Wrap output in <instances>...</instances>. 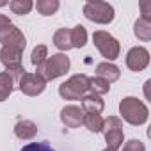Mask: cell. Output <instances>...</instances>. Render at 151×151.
I'll return each mask as SVG.
<instances>
[{
    "label": "cell",
    "instance_id": "11",
    "mask_svg": "<svg viewBox=\"0 0 151 151\" xmlns=\"http://www.w3.org/2000/svg\"><path fill=\"white\" fill-rule=\"evenodd\" d=\"M96 77H100V78L107 80L109 84H112V82H116L121 77V71L112 62H100L96 66Z\"/></svg>",
    "mask_w": 151,
    "mask_h": 151
},
{
    "label": "cell",
    "instance_id": "17",
    "mask_svg": "<svg viewBox=\"0 0 151 151\" xmlns=\"http://www.w3.org/2000/svg\"><path fill=\"white\" fill-rule=\"evenodd\" d=\"M53 45L59 50H62V52L69 50L71 48V34H69V29H59L53 34Z\"/></svg>",
    "mask_w": 151,
    "mask_h": 151
},
{
    "label": "cell",
    "instance_id": "24",
    "mask_svg": "<svg viewBox=\"0 0 151 151\" xmlns=\"http://www.w3.org/2000/svg\"><path fill=\"white\" fill-rule=\"evenodd\" d=\"M22 151H55V149L46 142H30V144L23 146Z\"/></svg>",
    "mask_w": 151,
    "mask_h": 151
},
{
    "label": "cell",
    "instance_id": "7",
    "mask_svg": "<svg viewBox=\"0 0 151 151\" xmlns=\"http://www.w3.org/2000/svg\"><path fill=\"white\" fill-rule=\"evenodd\" d=\"M46 82L39 77L37 73H23L20 80H18V87L23 94L27 96H37L45 91Z\"/></svg>",
    "mask_w": 151,
    "mask_h": 151
},
{
    "label": "cell",
    "instance_id": "16",
    "mask_svg": "<svg viewBox=\"0 0 151 151\" xmlns=\"http://www.w3.org/2000/svg\"><path fill=\"white\" fill-rule=\"evenodd\" d=\"M13 89H14V80H13V77H11L7 71L0 73V101L7 100L9 94L13 93Z\"/></svg>",
    "mask_w": 151,
    "mask_h": 151
},
{
    "label": "cell",
    "instance_id": "5",
    "mask_svg": "<svg viewBox=\"0 0 151 151\" xmlns=\"http://www.w3.org/2000/svg\"><path fill=\"white\" fill-rule=\"evenodd\" d=\"M93 41H94V45H96V48L100 50V53L105 57V59H109V60H114V59H117L119 57V41L114 37V36H110L109 32H103V30H98V32H94L93 34ZM107 60V62H109Z\"/></svg>",
    "mask_w": 151,
    "mask_h": 151
},
{
    "label": "cell",
    "instance_id": "1",
    "mask_svg": "<svg viewBox=\"0 0 151 151\" xmlns=\"http://www.w3.org/2000/svg\"><path fill=\"white\" fill-rule=\"evenodd\" d=\"M119 112L124 121H128L130 124H135V126L144 124L147 121V114H149L147 107L140 100L132 98V96L123 98V101L119 103Z\"/></svg>",
    "mask_w": 151,
    "mask_h": 151
},
{
    "label": "cell",
    "instance_id": "9",
    "mask_svg": "<svg viewBox=\"0 0 151 151\" xmlns=\"http://www.w3.org/2000/svg\"><path fill=\"white\" fill-rule=\"evenodd\" d=\"M149 64V52L142 46H135L126 55V66L132 71H142Z\"/></svg>",
    "mask_w": 151,
    "mask_h": 151
},
{
    "label": "cell",
    "instance_id": "14",
    "mask_svg": "<svg viewBox=\"0 0 151 151\" xmlns=\"http://www.w3.org/2000/svg\"><path fill=\"white\" fill-rule=\"evenodd\" d=\"M105 109V103L100 96L96 94H86L82 98V110L87 114H101V110Z\"/></svg>",
    "mask_w": 151,
    "mask_h": 151
},
{
    "label": "cell",
    "instance_id": "4",
    "mask_svg": "<svg viewBox=\"0 0 151 151\" xmlns=\"http://www.w3.org/2000/svg\"><path fill=\"white\" fill-rule=\"evenodd\" d=\"M84 14H86L87 20L105 25V23H110L114 20V7L109 2L94 0V2H87L84 6Z\"/></svg>",
    "mask_w": 151,
    "mask_h": 151
},
{
    "label": "cell",
    "instance_id": "12",
    "mask_svg": "<svg viewBox=\"0 0 151 151\" xmlns=\"http://www.w3.org/2000/svg\"><path fill=\"white\" fill-rule=\"evenodd\" d=\"M14 133H16V137L22 139V140H30V139L36 137V133H37V126H36L32 121L23 119V121H18V123H16V126H14Z\"/></svg>",
    "mask_w": 151,
    "mask_h": 151
},
{
    "label": "cell",
    "instance_id": "26",
    "mask_svg": "<svg viewBox=\"0 0 151 151\" xmlns=\"http://www.w3.org/2000/svg\"><path fill=\"white\" fill-rule=\"evenodd\" d=\"M140 11H142L140 18L151 22V2H149V0H142V2H140Z\"/></svg>",
    "mask_w": 151,
    "mask_h": 151
},
{
    "label": "cell",
    "instance_id": "20",
    "mask_svg": "<svg viewBox=\"0 0 151 151\" xmlns=\"http://www.w3.org/2000/svg\"><path fill=\"white\" fill-rule=\"evenodd\" d=\"M109 89H110V84H109L107 80H103V78H100V77L89 78V91H91V94L100 96V94L109 93Z\"/></svg>",
    "mask_w": 151,
    "mask_h": 151
},
{
    "label": "cell",
    "instance_id": "22",
    "mask_svg": "<svg viewBox=\"0 0 151 151\" xmlns=\"http://www.w3.org/2000/svg\"><path fill=\"white\" fill-rule=\"evenodd\" d=\"M46 59H48V48H46L45 45H37V46L32 50V55H30L32 64H34L36 68H39V66L45 64Z\"/></svg>",
    "mask_w": 151,
    "mask_h": 151
},
{
    "label": "cell",
    "instance_id": "13",
    "mask_svg": "<svg viewBox=\"0 0 151 151\" xmlns=\"http://www.w3.org/2000/svg\"><path fill=\"white\" fill-rule=\"evenodd\" d=\"M0 60H2V64H4L7 69L18 68V66H22V52L4 46L2 50H0Z\"/></svg>",
    "mask_w": 151,
    "mask_h": 151
},
{
    "label": "cell",
    "instance_id": "23",
    "mask_svg": "<svg viewBox=\"0 0 151 151\" xmlns=\"http://www.w3.org/2000/svg\"><path fill=\"white\" fill-rule=\"evenodd\" d=\"M9 7L14 14H29L34 4L30 0H13V2H9Z\"/></svg>",
    "mask_w": 151,
    "mask_h": 151
},
{
    "label": "cell",
    "instance_id": "21",
    "mask_svg": "<svg viewBox=\"0 0 151 151\" xmlns=\"http://www.w3.org/2000/svg\"><path fill=\"white\" fill-rule=\"evenodd\" d=\"M36 9H37L39 14L50 16V14H53L59 9V2L57 0H39V2L36 4Z\"/></svg>",
    "mask_w": 151,
    "mask_h": 151
},
{
    "label": "cell",
    "instance_id": "6",
    "mask_svg": "<svg viewBox=\"0 0 151 151\" xmlns=\"http://www.w3.org/2000/svg\"><path fill=\"white\" fill-rule=\"evenodd\" d=\"M103 133H105V140L109 144V147L112 149H119L123 146L124 140V133H123V121L116 116H110L109 119L103 121Z\"/></svg>",
    "mask_w": 151,
    "mask_h": 151
},
{
    "label": "cell",
    "instance_id": "3",
    "mask_svg": "<svg viewBox=\"0 0 151 151\" xmlns=\"http://www.w3.org/2000/svg\"><path fill=\"white\" fill-rule=\"evenodd\" d=\"M87 91H89L87 75H73L69 80H66L59 87V94L64 100H82Z\"/></svg>",
    "mask_w": 151,
    "mask_h": 151
},
{
    "label": "cell",
    "instance_id": "10",
    "mask_svg": "<svg viewBox=\"0 0 151 151\" xmlns=\"http://www.w3.org/2000/svg\"><path fill=\"white\" fill-rule=\"evenodd\" d=\"M84 119V110L80 107H75V105H68L60 110V121L68 126V128H77L82 124Z\"/></svg>",
    "mask_w": 151,
    "mask_h": 151
},
{
    "label": "cell",
    "instance_id": "28",
    "mask_svg": "<svg viewBox=\"0 0 151 151\" xmlns=\"http://www.w3.org/2000/svg\"><path fill=\"white\" fill-rule=\"evenodd\" d=\"M103 151H117V149H112V147H107V149H103Z\"/></svg>",
    "mask_w": 151,
    "mask_h": 151
},
{
    "label": "cell",
    "instance_id": "8",
    "mask_svg": "<svg viewBox=\"0 0 151 151\" xmlns=\"http://www.w3.org/2000/svg\"><path fill=\"white\" fill-rule=\"evenodd\" d=\"M0 43H2L6 48H13L18 52L25 50V36L22 34V30L14 25H9L7 29L0 30Z\"/></svg>",
    "mask_w": 151,
    "mask_h": 151
},
{
    "label": "cell",
    "instance_id": "27",
    "mask_svg": "<svg viewBox=\"0 0 151 151\" xmlns=\"http://www.w3.org/2000/svg\"><path fill=\"white\" fill-rule=\"evenodd\" d=\"M11 25V20L6 16V14H0V30H4V29H7Z\"/></svg>",
    "mask_w": 151,
    "mask_h": 151
},
{
    "label": "cell",
    "instance_id": "18",
    "mask_svg": "<svg viewBox=\"0 0 151 151\" xmlns=\"http://www.w3.org/2000/svg\"><path fill=\"white\" fill-rule=\"evenodd\" d=\"M133 32L140 41H149L151 39V22L139 18L133 25Z\"/></svg>",
    "mask_w": 151,
    "mask_h": 151
},
{
    "label": "cell",
    "instance_id": "2",
    "mask_svg": "<svg viewBox=\"0 0 151 151\" xmlns=\"http://www.w3.org/2000/svg\"><path fill=\"white\" fill-rule=\"evenodd\" d=\"M68 69H69V59L64 53H57V55L48 57L45 64L37 68V75L46 82V80H55L62 77Z\"/></svg>",
    "mask_w": 151,
    "mask_h": 151
},
{
    "label": "cell",
    "instance_id": "25",
    "mask_svg": "<svg viewBox=\"0 0 151 151\" xmlns=\"http://www.w3.org/2000/svg\"><path fill=\"white\" fill-rule=\"evenodd\" d=\"M123 151H146V147H144V144H142L140 140L132 139V140H128V142L123 146Z\"/></svg>",
    "mask_w": 151,
    "mask_h": 151
},
{
    "label": "cell",
    "instance_id": "19",
    "mask_svg": "<svg viewBox=\"0 0 151 151\" xmlns=\"http://www.w3.org/2000/svg\"><path fill=\"white\" fill-rule=\"evenodd\" d=\"M82 124L89 130V132H101L103 128V117L100 114H84V119H82Z\"/></svg>",
    "mask_w": 151,
    "mask_h": 151
},
{
    "label": "cell",
    "instance_id": "15",
    "mask_svg": "<svg viewBox=\"0 0 151 151\" xmlns=\"http://www.w3.org/2000/svg\"><path fill=\"white\" fill-rule=\"evenodd\" d=\"M71 34V48H82L87 43V30L82 25H77L69 30Z\"/></svg>",
    "mask_w": 151,
    "mask_h": 151
}]
</instances>
